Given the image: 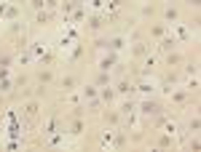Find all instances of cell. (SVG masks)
I'll return each mask as SVG.
<instances>
[{
	"instance_id": "cell-4",
	"label": "cell",
	"mask_w": 201,
	"mask_h": 152,
	"mask_svg": "<svg viewBox=\"0 0 201 152\" xmlns=\"http://www.w3.org/2000/svg\"><path fill=\"white\" fill-rule=\"evenodd\" d=\"M166 19H177V8H166Z\"/></svg>"
},
{
	"instance_id": "cell-2",
	"label": "cell",
	"mask_w": 201,
	"mask_h": 152,
	"mask_svg": "<svg viewBox=\"0 0 201 152\" xmlns=\"http://www.w3.org/2000/svg\"><path fill=\"white\" fill-rule=\"evenodd\" d=\"M73 86H75V78H67V80H62V91H73Z\"/></svg>"
},
{
	"instance_id": "cell-6",
	"label": "cell",
	"mask_w": 201,
	"mask_h": 152,
	"mask_svg": "<svg viewBox=\"0 0 201 152\" xmlns=\"http://www.w3.org/2000/svg\"><path fill=\"white\" fill-rule=\"evenodd\" d=\"M43 6H46L43 0H32V8H43Z\"/></svg>"
},
{
	"instance_id": "cell-5",
	"label": "cell",
	"mask_w": 201,
	"mask_h": 152,
	"mask_svg": "<svg viewBox=\"0 0 201 152\" xmlns=\"http://www.w3.org/2000/svg\"><path fill=\"white\" fill-rule=\"evenodd\" d=\"M161 48H164V51H169V48H174V40H164V46H161Z\"/></svg>"
},
{
	"instance_id": "cell-3",
	"label": "cell",
	"mask_w": 201,
	"mask_h": 152,
	"mask_svg": "<svg viewBox=\"0 0 201 152\" xmlns=\"http://www.w3.org/2000/svg\"><path fill=\"white\" fill-rule=\"evenodd\" d=\"M150 32H153V35H156V38H161V35H164V27H161V24H156V27H153V29H150Z\"/></svg>"
},
{
	"instance_id": "cell-1",
	"label": "cell",
	"mask_w": 201,
	"mask_h": 152,
	"mask_svg": "<svg viewBox=\"0 0 201 152\" xmlns=\"http://www.w3.org/2000/svg\"><path fill=\"white\" fill-rule=\"evenodd\" d=\"M158 110H161V107L156 104V101H145V104H142V112H145V115H158Z\"/></svg>"
}]
</instances>
